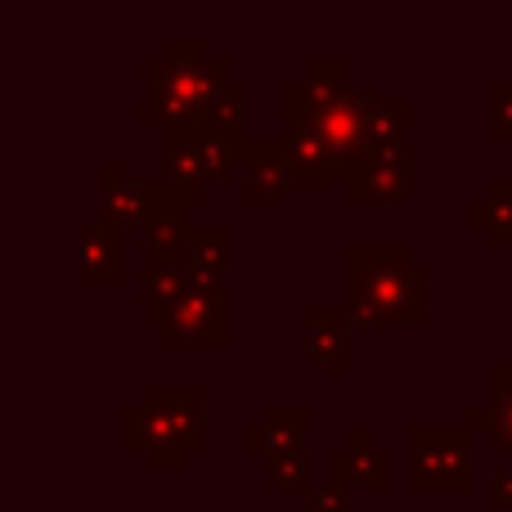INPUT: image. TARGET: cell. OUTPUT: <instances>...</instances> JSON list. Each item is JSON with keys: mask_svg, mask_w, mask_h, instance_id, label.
<instances>
[{"mask_svg": "<svg viewBox=\"0 0 512 512\" xmlns=\"http://www.w3.org/2000/svg\"><path fill=\"white\" fill-rule=\"evenodd\" d=\"M346 310L355 328H427L432 270L400 243H355L346 252Z\"/></svg>", "mask_w": 512, "mask_h": 512, "instance_id": "6da1fadb", "label": "cell"}, {"mask_svg": "<svg viewBox=\"0 0 512 512\" xmlns=\"http://www.w3.org/2000/svg\"><path fill=\"white\" fill-rule=\"evenodd\" d=\"M230 81V68L207 50V41H167L162 54L144 63V122L162 131L212 126L216 99Z\"/></svg>", "mask_w": 512, "mask_h": 512, "instance_id": "7a4b0ae2", "label": "cell"}, {"mask_svg": "<svg viewBox=\"0 0 512 512\" xmlns=\"http://www.w3.org/2000/svg\"><path fill=\"white\" fill-rule=\"evenodd\" d=\"M203 405V387H149L140 405L122 414V445L140 454L149 472H180L189 454L207 445Z\"/></svg>", "mask_w": 512, "mask_h": 512, "instance_id": "3957f363", "label": "cell"}, {"mask_svg": "<svg viewBox=\"0 0 512 512\" xmlns=\"http://www.w3.org/2000/svg\"><path fill=\"white\" fill-rule=\"evenodd\" d=\"M243 144H248V135L221 131V126L162 131V176L185 198V207H198L207 198V185L243 162Z\"/></svg>", "mask_w": 512, "mask_h": 512, "instance_id": "277c9868", "label": "cell"}, {"mask_svg": "<svg viewBox=\"0 0 512 512\" xmlns=\"http://www.w3.org/2000/svg\"><path fill=\"white\" fill-rule=\"evenodd\" d=\"M409 486L423 495L472 490V436L463 427H418L409 432Z\"/></svg>", "mask_w": 512, "mask_h": 512, "instance_id": "5b68a950", "label": "cell"}, {"mask_svg": "<svg viewBox=\"0 0 512 512\" xmlns=\"http://www.w3.org/2000/svg\"><path fill=\"white\" fill-rule=\"evenodd\" d=\"M346 198L355 207H387V203H405L414 194V149L409 140L382 144L373 149L360 167L346 171Z\"/></svg>", "mask_w": 512, "mask_h": 512, "instance_id": "8992f818", "label": "cell"}, {"mask_svg": "<svg viewBox=\"0 0 512 512\" xmlns=\"http://www.w3.org/2000/svg\"><path fill=\"white\" fill-rule=\"evenodd\" d=\"M167 346H225L230 328H225V283H189V292L167 310L158 324Z\"/></svg>", "mask_w": 512, "mask_h": 512, "instance_id": "52a82bcc", "label": "cell"}, {"mask_svg": "<svg viewBox=\"0 0 512 512\" xmlns=\"http://www.w3.org/2000/svg\"><path fill=\"white\" fill-rule=\"evenodd\" d=\"M328 486H364V490H378L387 495L391 490V454L382 445H373V436L364 427H351L342 445L328 450Z\"/></svg>", "mask_w": 512, "mask_h": 512, "instance_id": "ba28073f", "label": "cell"}, {"mask_svg": "<svg viewBox=\"0 0 512 512\" xmlns=\"http://www.w3.org/2000/svg\"><path fill=\"white\" fill-rule=\"evenodd\" d=\"M81 279L99 283V288H117L126 279V230L108 221H90L77 243Z\"/></svg>", "mask_w": 512, "mask_h": 512, "instance_id": "9c48e42d", "label": "cell"}, {"mask_svg": "<svg viewBox=\"0 0 512 512\" xmlns=\"http://www.w3.org/2000/svg\"><path fill=\"white\" fill-rule=\"evenodd\" d=\"M243 162H248L243 198H248L252 207H274L288 198L292 176H288V162H283L279 140H248L243 144Z\"/></svg>", "mask_w": 512, "mask_h": 512, "instance_id": "30bf717a", "label": "cell"}, {"mask_svg": "<svg viewBox=\"0 0 512 512\" xmlns=\"http://www.w3.org/2000/svg\"><path fill=\"white\" fill-rule=\"evenodd\" d=\"M351 310L346 306H306V360L346 369L351 364Z\"/></svg>", "mask_w": 512, "mask_h": 512, "instance_id": "8fae6325", "label": "cell"}, {"mask_svg": "<svg viewBox=\"0 0 512 512\" xmlns=\"http://www.w3.org/2000/svg\"><path fill=\"white\" fill-rule=\"evenodd\" d=\"M306 427L310 409L301 405H270L256 427L243 432V445L265 459H283V454H306Z\"/></svg>", "mask_w": 512, "mask_h": 512, "instance_id": "7c38bea8", "label": "cell"}, {"mask_svg": "<svg viewBox=\"0 0 512 512\" xmlns=\"http://www.w3.org/2000/svg\"><path fill=\"white\" fill-rule=\"evenodd\" d=\"M279 144H283V162H288L292 185H337L342 180V167H337V158L328 153V144L315 131L288 126V135Z\"/></svg>", "mask_w": 512, "mask_h": 512, "instance_id": "4fadbf2b", "label": "cell"}, {"mask_svg": "<svg viewBox=\"0 0 512 512\" xmlns=\"http://www.w3.org/2000/svg\"><path fill=\"white\" fill-rule=\"evenodd\" d=\"M180 261H185V270H189L194 283H225V265H230V230L216 225V221L189 225Z\"/></svg>", "mask_w": 512, "mask_h": 512, "instance_id": "5bb4252c", "label": "cell"}, {"mask_svg": "<svg viewBox=\"0 0 512 512\" xmlns=\"http://www.w3.org/2000/svg\"><path fill=\"white\" fill-rule=\"evenodd\" d=\"M144 207V185L126 176V162H104V185H99V221L108 225H135Z\"/></svg>", "mask_w": 512, "mask_h": 512, "instance_id": "9a60e30c", "label": "cell"}, {"mask_svg": "<svg viewBox=\"0 0 512 512\" xmlns=\"http://www.w3.org/2000/svg\"><path fill=\"white\" fill-rule=\"evenodd\" d=\"M468 423L477 432H490V441L512 454V364H499L490 373V400L472 409Z\"/></svg>", "mask_w": 512, "mask_h": 512, "instance_id": "2e32d148", "label": "cell"}, {"mask_svg": "<svg viewBox=\"0 0 512 512\" xmlns=\"http://www.w3.org/2000/svg\"><path fill=\"white\" fill-rule=\"evenodd\" d=\"M468 221L477 225V230H486L499 248H512V180L490 185V194L481 198V203H472Z\"/></svg>", "mask_w": 512, "mask_h": 512, "instance_id": "e0dca14e", "label": "cell"}, {"mask_svg": "<svg viewBox=\"0 0 512 512\" xmlns=\"http://www.w3.org/2000/svg\"><path fill=\"white\" fill-rule=\"evenodd\" d=\"M409 117H414V108H409L405 99H378L373 113H369V144L373 149H382V144L405 140Z\"/></svg>", "mask_w": 512, "mask_h": 512, "instance_id": "ac0fdd59", "label": "cell"}, {"mask_svg": "<svg viewBox=\"0 0 512 512\" xmlns=\"http://www.w3.org/2000/svg\"><path fill=\"white\" fill-rule=\"evenodd\" d=\"M248 122H252L248 86H243V81H230V86L221 90V99H216L212 126H221V131H239V135H248Z\"/></svg>", "mask_w": 512, "mask_h": 512, "instance_id": "d6986e66", "label": "cell"}, {"mask_svg": "<svg viewBox=\"0 0 512 512\" xmlns=\"http://www.w3.org/2000/svg\"><path fill=\"white\" fill-rule=\"evenodd\" d=\"M270 486L288 490V495L310 490V459L306 454H283V459H270Z\"/></svg>", "mask_w": 512, "mask_h": 512, "instance_id": "ffe728a7", "label": "cell"}, {"mask_svg": "<svg viewBox=\"0 0 512 512\" xmlns=\"http://www.w3.org/2000/svg\"><path fill=\"white\" fill-rule=\"evenodd\" d=\"M490 135L499 144H512V81L490 86Z\"/></svg>", "mask_w": 512, "mask_h": 512, "instance_id": "44dd1931", "label": "cell"}, {"mask_svg": "<svg viewBox=\"0 0 512 512\" xmlns=\"http://www.w3.org/2000/svg\"><path fill=\"white\" fill-rule=\"evenodd\" d=\"M306 512H351V490H342V486H319V490H310Z\"/></svg>", "mask_w": 512, "mask_h": 512, "instance_id": "7402d4cb", "label": "cell"}, {"mask_svg": "<svg viewBox=\"0 0 512 512\" xmlns=\"http://www.w3.org/2000/svg\"><path fill=\"white\" fill-rule=\"evenodd\" d=\"M486 499H490V508H495V512H512V468H504V472H495V477H490Z\"/></svg>", "mask_w": 512, "mask_h": 512, "instance_id": "603a6c76", "label": "cell"}, {"mask_svg": "<svg viewBox=\"0 0 512 512\" xmlns=\"http://www.w3.org/2000/svg\"><path fill=\"white\" fill-rule=\"evenodd\" d=\"M108 512H140V508H108Z\"/></svg>", "mask_w": 512, "mask_h": 512, "instance_id": "cb8c5ba5", "label": "cell"}]
</instances>
